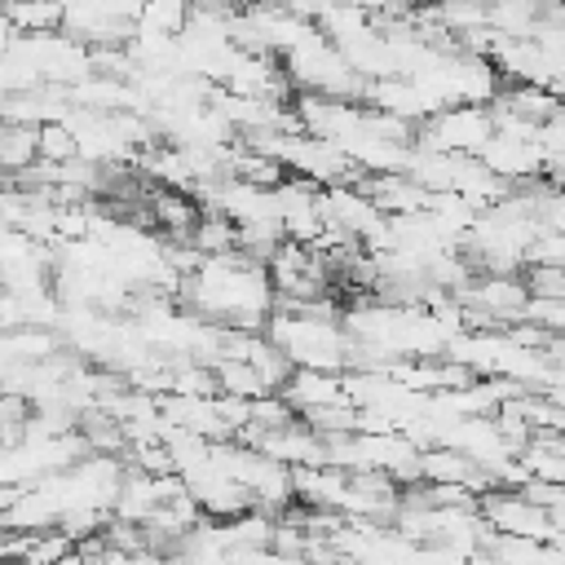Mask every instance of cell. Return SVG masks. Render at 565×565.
<instances>
[{
	"instance_id": "obj_1",
	"label": "cell",
	"mask_w": 565,
	"mask_h": 565,
	"mask_svg": "<svg viewBox=\"0 0 565 565\" xmlns=\"http://www.w3.org/2000/svg\"><path fill=\"white\" fill-rule=\"evenodd\" d=\"M190 296L203 313L238 322V327H256L269 313V274L256 260L243 256H212L194 278H190Z\"/></svg>"
},
{
	"instance_id": "obj_2",
	"label": "cell",
	"mask_w": 565,
	"mask_h": 565,
	"mask_svg": "<svg viewBox=\"0 0 565 565\" xmlns=\"http://www.w3.org/2000/svg\"><path fill=\"white\" fill-rule=\"evenodd\" d=\"M269 344L296 362L300 371H322L331 375L335 366H344V353H353V344L340 335V327L331 318H313V313H287L274 322Z\"/></svg>"
}]
</instances>
